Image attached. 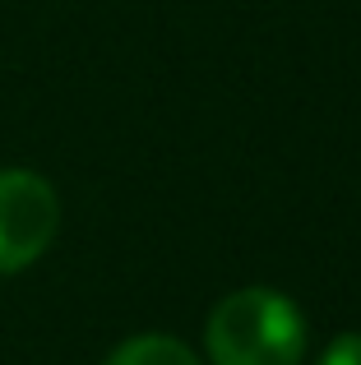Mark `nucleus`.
<instances>
[{
    "mask_svg": "<svg viewBox=\"0 0 361 365\" xmlns=\"http://www.w3.org/2000/svg\"><path fill=\"white\" fill-rule=\"evenodd\" d=\"M204 342L213 365H297L306 351V324L283 292L245 287L218 301Z\"/></svg>",
    "mask_w": 361,
    "mask_h": 365,
    "instance_id": "1",
    "label": "nucleus"
},
{
    "mask_svg": "<svg viewBox=\"0 0 361 365\" xmlns=\"http://www.w3.org/2000/svg\"><path fill=\"white\" fill-rule=\"evenodd\" d=\"M61 227V199L37 171H0V273L37 264Z\"/></svg>",
    "mask_w": 361,
    "mask_h": 365,
    "instance_id": "2",
    "label": "nucleus"
},
{
    "mask_svg": "<svg viewBox=\"0 0 361 365\" xmlns=\"http://www.w3.org/2000/svg\"><path fill=\"white\" fill-rule=\"evenodd\" d=\"M107 365H199V356L176 338H163V333H144V338L121 342L107 356Z\"/></svg>",
    "mask_w": 361,
    "mask_h": 365,
    "instance_id": "3",
    "label": "nucleus"
},
{
    "mask_svg": "<svg viewBox=\"0 0 361 365\" xmlns=\"http://www.w3.org/2000/svg\"><path fill=\"white\" fill-rule=\"evenodd\" d=\"M320 365H361V333H343L329 342V351L320 356Z\"/></svg>",
    "mask_w": 361,
    "mask_h": 365,
    "instance_id": "4",
    "label": "nucleus"
}]
</instances>
